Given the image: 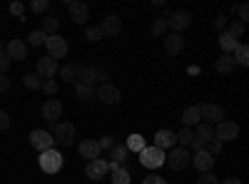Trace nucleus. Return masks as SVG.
I'll use <instances>...</instances> for the list:
<instances>
[{
    "mask_svg": "<svg viewBox=\"0 0 249 184\" xmlns=\"http://www.w3.org/2000/svg\"><path fill=\"white\" fill-rule=\"evenodd\" d=\"M62 162H65V157H62L55 147L53 150H45L40 152V169H43L45 174H55L62 169Z\"/></svg>",
    "mask_w": 249,
    "mask_h": 184,
    "instance_id": "obj_1",
    "label": "nucleus"
},
{
    "mask_svg": "<svg viewBox=\"0 0 249 184\" xmlns=\"http://www.w3.org/2000/svg\"><path fill=\"white\" fill-rule=\"evenodd\" d=\"M190 162H192V154L187 152L184 147H172L170 154H164V165H170L175 172H182Z\"/></svg>",
    "mask_w": 249,
    "mask_h": 184,
    "instance_id": "obj_2",
    "label": "nucleus"
},
{
    "mask_svg": "<svg viewBox=\"0 0 249 184\" xmlns=\"http://www.w3.org/2000/svg\"><path fill=\"white\" fill-rule=\"evenodd\" d=\"M140 162H142V167H147V169H157V167L164 165V152L157 150L155 145H147L140 152Z\"/></svg>",
    "mask_w": 249,
    "mask_h": 184,
    "instance_id": "obj_3",
    "label": "nucleus"
},
{
    "mask_svg": "<svg viewBox=\"0 0 249 184\" xmlns=\"http://www.w3.org/2000/svg\"><path fill=\"white\" fill-rule=\"evenodd\" d=\"M190 25H192V15H190V10H175V13L167 15V28H170L175 35H179L182 30H187Z\"/></svg>",
    "mask_w": 249,
    "mask_h": 184,
    "instance_id": "obj_4",
    "label": "nucleus"
},
{
    "mask_svg": "<svg viewBox=\"0 0 249 184\" xmlns=\"http://www.w3.org/2000/svg\"><path fill=\"white\" fill-rule=\"evenodd\" d=\"M53 139L57 142V145H62V147H70L75 142V125H72V122H57Z\"/></svg>",
    "mask_w": 249,
    "mask_h": 184,
    "instance_id": "obj_5",
    "label": "nucleus"
},
{
    "mask_svg": "<svg viewBox=\"0 0 249 184\" xmlns=\"http://www.w3.org/2000/svg\"><path fill=\"white\" fill-rule=\"evenodd\" d=\"M237 134H239V125H237V122L222 119L219 125H214V139H219L222 145H224V142H232V139H237Z\"/></svg>",
    "mask_w": 249,
    "mask_h": 184,
    "instance_id": "obj_6",
    "label": "nucleus"
},
{
    "mask_svg": "<svg viewBox=\"0 0 249 184\" xmlns=\"http://www.w3.org/2000/svg\"><path fill=\"white\" fill-rule=\"evenodd\" d=\"M192 134H195L192 147H195V152H199V150H204V147L214 139V127H210V125H204V122H199L197 130H195Z\"/></svg>",
    "mask_w": 249,
    "mask_h": 184,
    "instance_id": "obj_7",
    "label": "nucleus"
},
{
    "mask_svg": "<svg viewBox=\"0 0 249 184\" xmlns=\"http://www.w3.org/2000/svg\"><path fill=\"white\" fill-rule=\"evenodd\" d=\"M30 145H33V150H37V152L53 150V147H55L53 132H48V130H33V132H30Z\"/></svg>",
    "mask_w": 249,
    "mask_h": 184,
    "instance_id": "obj_8",
    "label": "nucleus"
},
{
    "mask_svg": "<svg viewBox=\"0 0 249 184\" xmlns=\"http://www.w3.org/2000/svg\"><path fill=\"white\" fill-rule=\"evenodd\" d=\"M199 117H202L204 125L214 127L224 119V107L222 105H199Z\"/></svg>",
    "mask_w": 249,
    "mask_h": 184,
    "instance_id": "obj_9",
    "label": "nucleus"
},
{
    "mask_svg": "<svg viewBox=\"0 0 249 184\" xmlns=\"http://www.w3.org/2000/svg\"><path fill=\"white\" fill-rule=\"evenodd\" d=\"M45 48H48V55H50L53 60H60V57L68 55V40L62 37L60 33H57V35H50V37L45 40Z\"/></svg>",
    "mask_w": 249,
    "mask_h": 184,
    "instance_id": "obj_10",
    "label": "nucleus"
},
{
    "mask_svg": "<svg viewBox=\"0 0 249 184\" xmlns=\"http://www.w3.org/2000/svg\"><path fill=\"white\" fill-rule=\"evenodd\" d=\"M68 13L72 17V23H77V25H85L90 20V8L85 3H80V0H70V3H68Z\"/></svg>",
    "mask_w": 249,
    "mask_h": 184,
    "instance_id": "obj_11",
    "label": "nucleus"
},
{
    "mask_svg": "<svg viewBox=\"0 0 249 184\" xmlns=\"http://www.w3.org/2000/svg\"><path fill=\"white\" fill-rule=\"evenodd\" d=\"M107 172H110V162L100 159V157L88 162V167H85V177L88 179H102V177H107Z\"/></svg>",
    "mask_w": 249,
    "mask_h": 184,
    "instance_id": "obj_12",
    "label": "nucleus"
},
{
    "mask_svg": "<svg viewBox=\"0 0 249 184\" xmlns=\"http://www.w3.org/2000/svg\"><path fill=\"white\" fill-rule=\"evenodd\" d=\"M95 95H97V100H100V102H105V105H117V102L122 100L120 90H117L115 85H110V83H105V85H100Z\"/></svg>",
    "mask_w": 249,
    "mask_h": 184,
    "instance_id": "obj_13",
    "label": "nucleus"
},
{
    "mask_svg": "<svg viewBox=\"0 0 249 184\" xmlns=\"http://www.w3.org/2000/svg\"><path fill=\"white\" fill-rule=\"evenodd\" d=\"M35 72L43 77V80H53L55 72H57V60H53L50 55L40 57V60H37V65H35Z\"/></svg>",
    "mask_w": 249,
    "mask_h": 184,
    "instance_id": "obj_14",
    "label": "nucleus"
},
{
    "mask_svg": "<svg viewBox=\"0 0 249 184\" xmlns=\"http://www.w3.org/2000/svg\"><path fill=\"white\" fill-rule=\"evenodd\" d=\"M5 52H8V57L10 60H25L28 57V52H30V48H28V43L25 40H8V45H5Z\"/></svg>",
    "mask_w": 249,
    "mask_h": 184,
    "instance_id": "obj_15",
    "label": "nucleus"
},
{
    "mask_svg": "<svg viewBox=\"0 0 249 184\" xmlns=\"http://www.w3.org/2000/svg\"><path fill=\"white\" fill-rule=\"evenodd\" d=\"M100 145H97V139H82L80 145H77V154L82 157V159H88V162H92V159H97L100 157Z\"/></svg>",
    "mask_w": 249,
    "mask_h": 184,
    "instance_id": "obj_16",
    "label": "nucleus"
},
{
    "mask_svg": "<svg viewBox=\"0 0 249 184\" xmlns=\"http://www.w3.org/2000/svg\"><path fill=\"white\" fill-rule=\"evenodd\" d=\"M192 162H195V169H197L199 174H204V172H212V167H214V157H212L210 152H204V150L195 152Z\"/></svg>",
    "mask_w": 249,
    "mask_h": 184,
    "instance_id": "obj_17",
    "label": "nucleus"
},
{
    "mask_svg": "<svg viewBox=\"0 0 249 184\" xmlns=\"http://www.w3.org/2000/svg\"><path fill=\"white\" fill-rule=\"evenodd\" d=\"M175 142H177V137H175L172 130H157V132H155V147L162 150V152H164V150H172Z\"/></svg>",
    "mask_w": 249,
    "mask_h": 184,
    "instance_id": "obj_18",
    "label": "nucleus"
},
{
    "mask_svg": "<svg viewBox=\"0 0 249 184\" xmlns=\"http://www.w3.org/2000/svg\"><path fill=\"white\" fill-rule=\"evenodd\" d=\"M60 115H62V102L55 100V97H50L45 105H43V117L50 122V125H55V119H60Z\"/></svg>",
    "mask_w": 249,
    "mask_h": 184,
    "instance_id": "obj_19",
    "label": "nucleus"
},
{
    "mask_svg": "<svg viewBox=\"0 0 249 184\" xmlns=\"http://www.w3.org/2000/svg\"><path fill=\"white\" fill-rule=\"evenodd\" d=\"M95 80H97V67H92V65H80L77 67V75H75V83H80V85H95Z\"/></svg>",
    "mask_w": 249,
    "mask_h": 184,
    "instance_id": "obj_20",
    "label": "nucleus"
},
{
    "mask_svg": "<svg viewBox=\"0 0 249 184\" xmlns=\"http://www.w3.org/2000/svg\"><path fill=\"white\" fill-rule=\"evenodd\" d=\"M100 30H102V35H105V37H115V35H120V30H122V20H120L117 15H107L105 20H102Z\"/></svg>",
    "mask_w": 249,
    "mask_h": 184,
    "instance_id": "obj_21",
    "label": "nucleus"
},
{
    "mask_svg": "<svg viewBox=\"0 0 249 184\" xmlns=\"http://www.w3.org/2000/svg\"><path fill=\"white\" fill-rule=\"evenodd\" d=\"M164 50H167L170 55H179L184 50V37L175 35V33H167L164 35Z\"/></svg>",
    "mask_w": 249,
    "mask_h": 184,
    "instance_id": "obj_22",
    "label": "nucleus"
},
{
    "mask_svg": "<svg viewBox=\"0 0 249 184\" xmlns=\"http://www.w3.org/2000/svg\"><path fill=\"white\" fill-rule=\"evenodd\" d=\"M234 65H237V63H234V57H232V55H224V52L214 60V67H217L219 75H230V72L234 70Z\"/></svg>",
    "mask_w": 249,
    "mask_h": 184,
    "instance_id": "obj_23",
    "label": "nucleus"
},
{
    "mask_svg": "<svg viewBox=\"0 0 249 184\" xmlns=\"http://www.w3.org/2000/svg\"><path fill=\"white\" fill-rule=\"evenodd\" d=\"M237 45H239V40H237V37H232L227 30H224V33H219V48H222V52H224V55H232V52L237 50Z\"/></svg>",
    "mask_w": 249,
    "mask_h": 184,
    "instance_id": "obj_24",
    "label": "nucleus"
},
{
    "mask_svg": "<svg viewBox=\"0 0 249 184\" xmlns=\"http://www.w3.org/2000/svg\"><path fill=\"white\" fill-rule=\"evenodd\" d=\"M202 122V117H199V107H187L184 112H182V125L184 127H190L192 130V125H199Z\"/></svg>",
    "mask_w": 249,
    "mask_h": 184,
    "instance_id": "obj_25",
    "label": "nucleus"
},
{
    "mask_svg": "<svg viewBox=\"0 0 249 184\" xmlns=\"http://www.w3.org/2000/svg\"><path fill=\"white\" fill-rule=\"evenodd\" d=\"M124 147H127V152H137V154H140L144 147H147V142H144L142 134H130L127 142H124Z\"/></svg>",
    "mask_w": 249,
    "mask_h": 184,
    "instance_id": "obj_26",
    "label": "nucleus"
},
{
    "mask_svg": "<svg viewBox=\"0 0 249 184\" xmlns=\"http://www.w3.org/2000/svg\"><path fill=\"white\" fill-rule=\"evenodd\" d=\"M77 67H80V65H75V63H65V65H60V67H57V72H60V77L65 80V83H75Z\"/></svg>",
    "mask_w": 249,
    "mask_h": 184,
    "instance_id": "obj_27",
    "label": "nucleus"
},
{
    "mask_svg": "<svg viewBox=\"0 0 249 184\" xmlns=\"http://www.w3.org/2000/svg\"><path fill=\"white\" fill-rule=\"evenodd\" d=\"M232 57H234V63H237V65L247 67V65H249V48H247L244 43H239V45H237V50L232 52Z\"/></svg>",
    "mask_w": 249,
    "mask_h": 184,
    "instance_id": "obj_28",
    "label": "nucleus"
},
{
    "mask_svg": "<svg viewBox=\"0 0 249 184\" xmlns=\"http://www.w3.org/2000/svg\"><path fill=\"white\" fill-rule=\"evenodd\" d=\"M45 40H48V35L43 30H33L25 43H28V48H40V45H45Z\"/></svg>",
    "mask_w": 249,
    "mask_h": 184,
    "instance_id": "obj_29",
    "label": "nucleus"
},
{
    "mask_svg": "<svg viewBox=\"0 0 249 184\" xmlns=\"http://www.w3.org/2000/svg\"><path fill=\"white\" fill-rule=\"evenodd\" d=\"M127 147L124 145H112V150H110V157L117 162V165H124V162H127Z\"/></svg>",
    "mask_w": 249,
    "mask_h": 184,
    "instance_id": "obj_30",
    "label": "nucleus"
},
{
    "mask_svg": "<svg viewBox=\"0 0 249 184\" xmlns=\"http://www.w3.org/2000/svg\"><path fill=\"white\" fill-rule=\"evenodd\" d=\"M23 85H25L28 90H40V87H43V77H40L37 72H28V75L23 77Z\"/></svg>",
    "mask_w": 249,
    "mask_h": 184,
    "instance_id": "obj_31",
    "label": "nucleus"
},
{
    "mask_svg": "<svg viewBox=\"0 0 249 184\" xmlns=\"http://www.w3.org/2000/svg\"><path fill=\"white\" fill-rule=\"evenodd\" d=\"M57 30H60V20L53 17V15H48V17L43 20V33L50 37V35H57Z\"/></svg>",
    "mask_w": 249,
    "mask_h": 184,
    "instance_id": "obj_32",
    "label": "nucleus"
},
{
    "mask_svg": "<svg viewBox=\"0 0 249 184\" xmlns=\"http://www.w3.org/2000/svg\"><path fill=\"white\" fill-rule=\"evenodd\" d=\"M75 95L80 97V100H95V87H90V85H80V83H75Z\"/></svg>",
    "mask_w": 249,
    "mask_h": 184,
    "instance_id": "obj_33",
    "label": "nucleus"
},
{
    "mask_svg": "<svg viewBox=\"0 0 249 184\" xmlns=\"http://www.w3.org/2000/svg\"><path fill=\"white\" fill-rule=\"evenodd\" d=\"M175 137H177V142H179V145H182L184 150L190 147V145H192V139H195V134H192V130H190V127H182Z\"/></svg>",
    "mask_w": 249,
    "mask_h": 184,
    "instance_id": "obj_34",
    "label": "nucleus"
},
{
    "mask_svg": "<svg viewBox=\"0 0 249 184\" xmlns=\"http://www.w3.org/2000/svg\"><path fill=\"white\" fill-rule=\"evenodd\" d=\"M227 33H230L232 37H242L247 33V25L239 23V20H230V23H227Z\"/></svg>",
    "mask_w": 249,
    "mask_h": 184,
    "instance_id": "obj_35",
    "label": "nucleus"
},
{
    "mask_svg": "<svg viewBox=\"0 0 249 184\" xmlns=\"http://www.w3.org/2000/svg\"><path fill=\"white\" fill-rule=\"evenodd\" d=\"M132 179H130V172L124 169V167H120V169H115L112 172V184H130Z\"/></svg>",
    "mask_w": 249,
    "mask_h": 184,
    "instance_id": "obj_36",
    "label": "nucleus"
},
{
    "mask_svg": "<svg viewBox=\"0 0 249 184\" xmlns=\"http://www.w3.org/2000/svg\"><path fill=\"white\" fill-rule=\"evenodd\" d=\"M152 33H155V35H167V33H170L167 20H164V17H155V23H152Z\"/></svg>",
    "mask_w": 249,
    "mask_h": 184,
    "instance_id": "obj_37",
    "label": "nucleus"
},
{
    "mask_svg": "<svg viewBox=\"0 0 249 184\" xmlns=\"http://www.w3.org/2000/svg\"><path fill=\"white\" fill-rule=\"evenodd\" d=\"M85 37L90 40V43H100V40H102V37H105V35H102V30H100V25H90V28L85 30Z\"/></svg>",
    "mask_w": 249,
    "mask_h": 184,
    "instance_id": "obj_38",
    "label": "nucleus"
},
{
    "mask_svg": "<svg viewBox=\"0 0 249 184\" xmlns=\"http://www.w3.org/2000/svg\"><path fill=\"white\" fill-rule=\"evenodd\" d=\"M40 90H43L45 95H50V97H55V95H57V83H55V77H53V80H43V87H40Z\"/></svg>",
    "mask_w": 249,
    "mask_h": 184,
    "instance_id": "obj_39",
    "label": "nucleus"
},
{
    "mask_svg": "<svg viewBox=\"0 0 249 184\" xmlns=\"http://www.w3.org/2000/svg\"><path fill=\"white\" fill-rule=\"evenodd\" d=\"M222 150H224V145H222V142H219V139H212V142H210V145H207V147H204V152H210L212 157H217V154H219Z\"/></svg>",
    "mask_w": 249,
    "mask_h": 184,
    "instance_id": "obj_40",
    "label": "nucleus"
},
{
    "mask_svg": "<svg viewBox=\"0 0 249 184\" xmlns=\"http://www.w3.org/2000/svg\"><path fill=\"white\" fill-rule=\"evenodd\" d=\"M195 184H219V179L212 174V172H204V174H199L197 177V182Z\"/></svg>",
    "mask_w": 249,
    "mask_h": 184,
    "instance_id": "obj_41",
    "label": "nucleus"
},
{
    "mask_svg": "<svg viewBox=\"0 0 249 184\" xmlns=\"http://www.w3.org/2000/svg\"><path fill=\"white\" fill-rule=\"evenodd\" d=\"M48 8H50L48 0H33V3H30V10H33V13H45Z\"/></svg>",
    "mask_w": 249,
    "mask_h": 184,
    "instance_id": "obj_42",
    "label": "nucleus"
},
{
    "mask_svg": "<svg viewBox=\"0 0 249 184\" xmlns=\"http://www.w3.org/2000/svg\"><path fill=\"white\" fill-rule=\"evenodd\" d=\"M10 63H13V60L8 57V52H0V75H5L10 70Z\"/></svg>",
    "mask_w": 249,
    "mask_h": 184,
    "instance_id": "obj_43",
    "label": "nucleus"
},
{
    "mask_svg": "<svg viewBox=\"0 0 249 184\" xmlns=\"http://www.w3.org/2000/svg\"><path fill=\"white\" fill-rule=\"evenodd\" d=\"M97 145H100V150H112L115 139H112L110 134H105V137H100V139H97Z\"/></svg>",
    "mask_w": 249,
    "mask_h": 184,
    "instance_id": "obj_44",
    "label": "nucleus"
},
{
    "mask_svg": "<svg viewBox=\"0 0 249 184\" xmlns=\"http://www.w3.org/2000/svg\"><path fill=\"white\" fill-rule=\"evenodd\" d=\"M237 13H239V23H244V25H247V20H249V5H247V3H242V5L237 8Z\"/></svg>",
    "mask_w": 249,
    "mask_h": 184,
    "instance_id": "obj_45",
    "label": "nucleus"
},
{
    "mask_svg": "<svg viewBox=\"0 0 249 184\" xmlns=\"http://www.w3.org/2000/svg\"><path fill=\"white\" fill-rule=\"evenodd\" d=\"M8 127H10V115L5 110H0V132L8 130Z\"/></svg>",
    "mask_w": 249,
    "mask_h": 184,
    "instance_id": "obj_46",
    "label": "nucleus"
},
{
    "mask_svg": "<svg viewBox=\"0 0 249 184\" xmlns=\"http://www.w3.org/2000/svg\"><path fill=\"white\" fill-rule=\"evenodd\" d=\"M227 23H230V20H227V15H217V17H214V28L222 30V33L227 30Z\"/></svg>",
    "mask_w": 249,
    "mask_h": 184,
    "instance_id": "obj_47",
    "label": "nucleus"
},
{
    "mask_svg": "<svg viewBox=\"0 0 249 184\" xmlns=\"http://www.w3.org/2000/svg\"><path fill=\"white\" fill-rule=\"evenodd\" d=\"M10 13H13V15H18V17H23V13H25V5H23V3H18V0H15V3L10 5Z\"/></svg>",
    "mask_w": 249,
    "mask_h": 184,
    "instance_id": "obj_48",
    "label": "nucleus"
},
{
    "mask_svg": "<svg viewBox=\"0 0 249 184\" xmlns=\"http://www.w3.org/2000/svg\"><path fill=\"white\" fill-rule=\"evenodd\" d=\"M142 184H167L162 177H157V174H150V177H144V182Z\"/></svg>",
    "mask_w": 249,
    "mask_h": 184,
    "instance_id": "obj_49",
    "label": "nucleus"
},
{
    "mask_svg": "<svg viewBox=\"0 0 249 184\" xmlns=\"http://www.w3.org/2000/svg\"><path fill=\"white\" fill-rule=\"evenodd\" d=\"M8 90H10V77L0 75V92H8Z\"/></svg>",
    "mask_w": 249,
    "mask_h": 184,
    "instance_id": "obj_50",
    "label": "nucleus"
},
{
    "mask_svg": "<svg viewBox=\"0 0 249 184\" xmlns=\"http://www.w3.org/2000/svg\"><path fill=\"white\" fill-rule=\"evenodd\" d=\"M219 184H242V179L239 177H230V179H222Z\"/></svg>",
    "mask_w": 249,
    "mask_h": 184,
    "instance_id": "obj_51",
    "label": "nucleus"
},
{
    "mask_svg": "<svg viewBox=\"0 0 249 184\" xmlns=\"http://www.w3.org/2000/svg\"><path fill=\"white\" fill-rule=\"evenodd\" d=\"M0 52H5V45H3V40H0Z\"/></svg>",
    "mask_w": 249,
    "mask_h": 184,
    "instance_id": "obj_52",
    "label": "nucleus"
}]
</instances>
